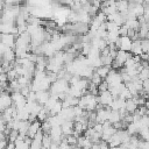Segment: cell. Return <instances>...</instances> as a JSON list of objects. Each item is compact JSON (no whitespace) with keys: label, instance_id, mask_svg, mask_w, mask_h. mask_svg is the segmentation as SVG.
Returning <instances> with one entry per match:
<instances>
[{"label":"cell","instance_id":"cell-1","mask_svg":"<svg viewBox=\"0 0 149 149\" xmlns=\"http://www.w3.org/2000/svg\"><path fill=\"white\" fill-rule=\"evenodd\" d=\"M115 47L118 48V50L130 52L132 48H133V40L130 37H128V36H121L119 38V41L115 43Z\"/></svg>","mask_w":149,"mask_h":149},{"label":"cell","instance_id":"cell-2","mask_svg":"<svg viewBox=\"0 0 149 149\" xmlns=\"http://www.w3.org/2000/svg\"><path fill=\"white\" fill-rule=\"evenodd\" d=\"M12 106H13L12 94H9V92H2L1 97H0V109H1V112H3L5 109H7Z\"/></svg>","mask_w":149,"mask_h":149},{"label":"cell","instance_id":"cell-3","mask_svg":"<svg viewBox=\"0 0 149 149\" xmlns=\"http://www.w3.org/2000/svg\"><path fill=\"white\" fill-rule=\"evenodd\" d=\"M49 135L51 136L52 142H54V143H57V144H59V143L64 140V137H65L64 134H63L62 127H59V126H57V127H52L51 130H50V133H49Z\"/></svg>","mask_w":149,"mask_h":149},{"label":"cell","instance_id":"cell-4","mask_svg":"<svg viewBox=\"0 0 149 149\" xmlns=\"http://www.w3.org/2000/svg\"><path fill=\"white\" fill-rule=\"evenodd\" d=\"M98 97H99V104L102 105L104 107H106V106H109L111 107V105H112V102L114 100V98H113V95L111 94L109 91L100 92Z\"/></svg>","mask_w":149,"mask_h":149},{"label":"cell","instance_id":"cell-5","mask_svg":"<svg viewBox=\"0 0 149 149\" xmlns=\"http://www.w3.org/2000/svg\"><path fill=\"white\" fill-rule=\"evenodd\" d=\"M0 31L1 34H13V35H17V27L14 23H3L1 22L0 24Z\"/></svg>","mask_w":149,"mask_h":149},{"label":"cell","instance_id":"cell-6","mask_svg":"<svg viewBox=\"0 0 149 149\" xmlns=\"http://www.w3.org/2000/svg\"><path fill=\"white\" fill-rule=\"evenodd\" d=\"M16 42V36L13 34H1V43L6 44L8 48L14 49Z\"/></svg>","mask_w":149,"mask_h":149},{"label":"cell","instance_id":"cell-7","mask_svg":"<svg viewBox=\"0 0 149 149\" xmlns=\"http://www.w3.org/2000/svg\"><path fill=\"white\" fill-rule=\"evenodd\" d=\"M50 97H51L50 91H38V92H36V101L42 106H44L48 102Z\"/></svg>","mask_w":149,"mask_h":149},{"label":"cell","instance_id":"cell-8","mask_svg":"<svg viewBox=\"0 0 149 149\" xmlns=\"http://www.w3.org/2000/svg\"><path fill=\"white\" fill-rule=\"evenodd\" d=\"M41 127H42V122H40L38 120H36V121L31 122V125H30V127H29V130H28L27 136H28V137H30V139H34V137H35V135L41 130Z\"/></svg>","mask_w":149,"mask_h":149},{"label":"cell","instance_id":"cell-9","mask_svg":"<svg viewBox=\"0 0 149 149\" xmlns=\"http://www.w3.org/2000/svg\"><path fill=\"white\" fill-rule=\"evenodd\" d=\"M62 130H63L64 136L72 135L74 132V121H65L62 125Z\"/></svg>","mask_w":149,"mask_h":149},{"label":"cell","instance_id":"cell-10","mask_svg":"<svg viewBox=\"0 0 149 149\" xmlns=\"http://www.w3.org/2000/svg\"><path fill=\"white\" fill-rule=\"evenodd\" d=\"M116 9L119 13H121L123 16H127L128 12H129V2L121 0V1H116Z\"/></svg>","mask_w":149,"mask_h":149},{"label":"cell","instance_id":"cell-11","mask_svg":"<svg viewBox=\"0 0 149 149\" xmlns=\"http://www.w3.org/2000/svg\"><path fill=\"white\" fill-rule=\"evenodd\" d=\"M1 59L2 62H8V63H13L15 59H16V54H15V50L12 49V48H8V50L1 55Z\"/></svg>","mask_w":149,"mask_h":149},{"label":"cell","instance_id":"cell-12","mask_svg":"<svg viewBox=\"0 0 149 149\" xmlns=\"http://www.w3.org/2000/svg\"><path fill=\"white\" fill-rule=\"evenodd\" d=\"M126 101L127 100H125V99H122V98H115L114 100H113V102H112V105H111V109L112 111H120L121 108H123V107H126Z\"/></svg>","mask_w":149,"mask_h":149},{"label":"cell","instance_id":"cell-13","mask_svg":"<svg viewBox=\"0 0 149 149\" xmlns=\"http://www.w3.org/2000/svg\"><path fill=\"white\" fill-rule=\"evenodd\" d=\"M130 54L134 55V56H141V55L143 54V51H142V45H141V40L133 41V48H132Z\"/></svg>","mask_w":149,"mask_h":149},{"label":"cell","instance_id":"cell-14","mask_svg":"<svg viewBox=\"0 0 149 149\" xmlns=\"http://www.w3.org/2000/svg\"><path fill=\"white\" fill-rule=\"evenodd\" d=\"M30 125H31V122H30L29 120H28V121H20V126H19V134H20V135H23V136H27Z\"/></svg>","mask_w":149,"mask_h":149},{"label":"cell","instance_id":"cell-15","mask_svg":"<svg viewBox=\"0 0 149 149\" xmlns=\"http://www.w3.org/2000/svg\"><path fill=\"white\" fill-rule=\"evenodd\" d=\"M112 70V68L111 66H106V65H102V66H100V68H98V69H95V72L105 80L106 78H107V76H108V73H109V71Z\"/></svg>","mask_w":149,"mask_h":149},{"label":"cell","instance_id":"cell-16","mask_svg":"<svg viewBox=\"0 0 149 149\" xmlns=\"http://www.w3.org/2000/svg\"><path fill=\"white\" fill-rule=\"evenodd\" d=\"M62 111H63V102L59 100V101H57V104H56V105L50 109V116L59 115Z\"/></svg>","mask_w":149,"mask_h":149},{"label":"cell","instance_id":"cell-17","mask_svg":"<svg viewBox=\"0 0 149 149\" xmlns=\"http://www.w3.org/2000/svg\"><path fill=\"white\" fill-rule=\"evenodd\" d=\"M108 121H109L112 125L122 121V118H121V115H120V112H119V111H112L111 114H109V119H108Z\"/></svg>","mask_w":149,"mask_h":149},{"label":"cell","instance_id":"cell-18","mask_svg":"<svg viewBox=\"0 0 149 149\" xmlns=\"http://www.w3.org/2000/svg\"><path fill=\"white\" fill-rule=\"evenodd\" d=\"M137 108H139V106H137L132 99H129V100L126 101V111H127L129 114H134V113L137 111Z\"/></svg>","mask_w":149,"mask_h":149},{"label":"cell","instance_id":"cell-19","mask_svg":"<svg viewBox=\"0 0 149 149\" xmlns=\"http://www.w3.org/2000/svg\"><path fill=\"white\" fill-rule=\"evenodd\" d=\"M52 139H51V136L49 135V134H44V137H43V140H42V146H43V148H45V149H50L51 148V146H52Z\"/></svg>","mask_w":149,"mask_h":149},{"label":"cell","instance_id":"cell-20","mask_svg":"<svg viewBox=\"0 0 149 149\" xmlns=\"http://www.w3.org/2000/svg\"><path fill=\"white\" fill-rule=\"evenodd\" d=\"M139 136L141 137V140L149 142V127H143V128L140 130Z\"/></svg>","mask_w":149,"mask_h":149},{"label":"cell","instance_id":"cell-21","mask_svg":"<svg viewBox=\"0 0 149 149\" xmlns=\"http://www.w3.org/2000/svg\"><path fill=\"white\" fill-rule=\"evenodd\" d=\"M90 81H91V83H93L94 85L99 86V85H100V84L104 81V79H102V78H101V77H100V76H99L97 72H94V73H93V76H92V78L90 79Z\"/></svg>","mask_w":149,"mask_h":149},{"label":"cell","instance_id":"cell-22","mask_svg":"<svg viewBox=\"0 0 149 149\" xmlns=\"http://www.w3.org/2000/svg\"><path fill=\"white\" fill-rule=\"evenodd\" d=\"M139 78L144 81V80H148L149 79V68H144L140 73H139Z\"/></svg>","mask_w":149,"mask_h":149},{"label":"cell","instance_id":"cell-23","mask_svg":"<svg viewBox=\"0 0 149 149\" xmlns=\"http://www.w3.org/2000/svg\"><path fill=\"white\" fill-rule=\"evenodd\" d=\"M7 77H8V83H9V81H13V80L17 79L19 78V74H17V72L14 69H12L10 71L7 72Z\"/></svg>","mask_w":149,"mask_h":149},{"label":"cell","instance_id":"cell-24","mask_svg":"<svg viewBox=\"0 0 149 149\" xmlns=\"http://www.w3.org/2000/svg\"><path fill=\"white\" fill-rule=\"evenodd\" d=\"M65 140H66V142L71 146V147H74V146H77V142H78V139L76 137V136H73V135H69V136H65Z\"/></svg>","mask_w":149,"mask_h":149},{"label":"cell","instance_id":"cell-25","mask_svg":"<svg viewBox=\"0 0 149 149\" xmlns=\"http://www.w3.org/2000/svg\"><path fill=\"white\" fill-rule=\"evenodd\" d=\"M141 45H142L143 54H149V40L148 38L141 40Z\"/></svg>","mask_w":149,"mask_h":149},{"label":"cell","instance_id":"cell-26","mask_svg":"<svg viewBox=\"0 0 149 149\" xmlns=\"http://www.w3.org/2000/svg\"><path fill=\"white\" fill-rule=\"evenodd\" d=\"M128 30H129V28H128L126 24H123L122 27H120V29H119L120 37H121V36H128Z\"/></svg>","mask_w":149,"mask_h":149},{"label":"cell","instance_id":"cell-27","mask_svg":"<svg viewBox=\"0 0 149 149\" xmlns=\"http://www.w3.org/2000/svg\"><path fill=\"white\" fill-rule=\"evenodd\" d=\"M108 88H109V86H108V84L104 80L99 86H98V90H99V93L100 92H105V91H108Z\"/></svg>","mask_w":149,"mask_h":149},{"label":"cell","instance_id":"cell-28","mask_svg":"<svg viewBox=\"0 0 149 149\" xmlns=\"http://www.w3.org/2000/svg\"><path fill=\"white\" fill-rule=\"evenodd\" d=\"M27 101L28 102H35L36 101V92H30L29 94H28V97H27Z\"/></svg>","mask_w":149,"mask_h":149},{"label":"cell","instance_id":"cell-29","mask_svg":"<svg viewBox=\"0 0 149 149\" xmlns=\"http://www.w3.org/2000/svg\"><path fill=\"white\" fill-rule=\"evenodd\" d=\"M141 116H144V115H147V112H148V108L146 107V106H140L139 108H137V111H136Z\"/></svg>","mask_w":149,"mask_h":149},{"label":"cell","instance_id":"cell-30","mask_svg":"<svg viewBox=\"0 0 149 149\" xmlns=\"http://www.w3.org/2000/svg\"><path fill=\"white\" fill-rule=\"evenodd\" d=\"M93 129H94L95 133H100V134H102V132H104V126H102V123H98V122H97V123L94 125Z\"/></svg>","mask_w":149,"mask_h":149},{"label":"cell","instance_id":"cell-31","mask_svg":"<svg viewBox=\"0 0 149 149\" xmlns=\"http://www.w3.org/2000/svg\"><path fill=\"white\" fill-rule=\"evenodd\" d=\"M141 123H142L143 127H149V116H148V115L142 116V119H141Z\"/></svg>","mask_w":149,"mask_h":149},{"label":"cell","instance_id":"cell-32","mask_svg":"<svg viewBox=\"0 0 149 149\" xmlns=\"http://www.w3.org/2000/svg\"><path fill=\"white\" fill-rule=\"evenodd\" d=\"M99 146H100V149H111V147H109L108 142H106V141H102V140L100 141Z\"/></svg>","mask_w":149,"mask_h":149},{"label":"cell","instance_id":"cell-33","mask_svg":"<svg viewBox=\"0 0 149 149\" xmlns=\"http://www.w3.org/2000/svg\"><path fill=\"white\" fill-rule=\"evenodd\" d=\"M7 50H8V47H7L6 44H3V43H0V54L3 55Z\"/></svg>","mask_w":149,"mask_h":149},{"label":"cell","instance_id":"cell-34","mask_svg":"<svg viewBox=\"0 0 149 149\" xmlns=\"http://www.w3.org/2000/svg\"><path fill=\"white\" fill-rule=\"evenodd\" d=\"M141 61H148V54H142L141 55Z\"/></svg>","mask_w":149,"mask_h":149},{"label":"cell","instance_id":"cell-35","mask_svg":"<svg viewBox=\"0 0 149 149\" xmlns=\"http://www.w3.org/2000/svg\"><path fill=\"white\" fill-rule=\"evenodd\" d=\"M111 149H121L120 147H114V148H111Z\"/></svg>","mask_w":149,"mask_h":149},{"label":"cell","instance_id":"cell-36","mask_svg":"<svg viewBox=\"0 0 149 149\" xmlns=\"http://www.w3.org/2000/svg\"><path fill=\"white\" fill-rule=\"evenodd\" d=\"M147 115H148V116H149V109H148V112H147Z\"/></svg>","mask_w":149,"mask_h":149},{"label":"cell","instance_id":"cell-37","mask_svg":"<svg viewBox=\"0 0 149 149\" xmlns=\"http://www.w3.org/2000/svg\"><path fill=\"white\" fill-rule=\"evenodd\" d=\"M148 63H149V54H148Z\"/></svg>","mask_w":149,"mask_h":149}]
</instances>
